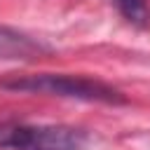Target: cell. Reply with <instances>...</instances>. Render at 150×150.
<instances>
[{"instance_id":"6da1fadb","label":"cell","mask_w":150,"mask_h":150,"mask_svg":"<svg viewBox=\"0 0 150 150\" xmlns=\"http://www.w3.org/2000/svg\"><path fill=\"white\" fill-rule=\"evenodd\" d=\"M0 87L12 91H30V94H49L77 101H98V103H127V98L110 84L80 77V75H63V73H40V75H23L2 80Z\"/></svg>"},{"instance_id":"277c9868","label":"cell","mask_w":150,"mask_h":150,"mask_svg":"<svg viewBox=\"0 0 150 150\" xmlns=\"http://www.w3.org/2000/svg\"><path fill=\"white\" fill-rule=\"evenodd\" d=\"M120 14L134 23V26H148V19H150V9H148V2L145 0H115Z\"/></svg>"},{"instance_id":"3957f363","label":"cell","mask_w":150,"mask_h":150,"mask_svg":"<svg viewBox=\"0 0 150 150\" xmlns=\"http://www.w3.org/2000/svg\"><path fill=\"white\" fill-rule=\"evenodd\" d=\"M45 52L42 45L35 40L0 26V59H35Z\"/></svg>"},{"instance_id":"7a4b0ae2","label":"cell","mask_w":150,"mask_h":150,"mask_svg":"<svg viewBox=\"0 0 150 150\" xmlns=\"http://www.w3.org/2000/svg\"><path fill=\"white\" fill-rule=\"evenodd\" d=\"M0 148L9 150H84L87 134L66 124L0 122Z\"/></svg>"}]
</instances>
